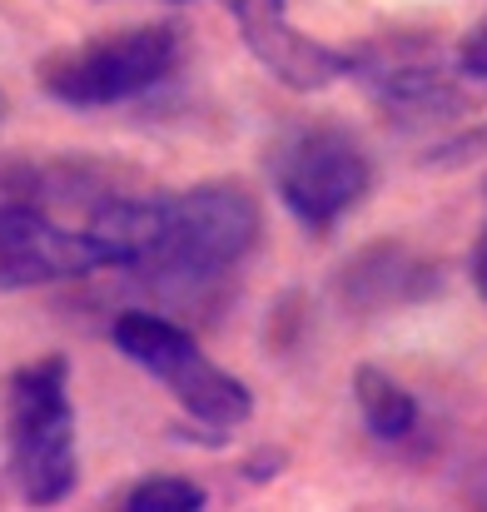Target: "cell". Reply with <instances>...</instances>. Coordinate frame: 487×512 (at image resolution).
I'll return each mask as SVG.
<instances>
[{
  "instance_id": "cell-1",
  "label": "cell",
  "mask_w": 487,
  "mask_h": 512,
  "mask_svg": "<svg viewBox=\"0 0 487 512\" xmlns=\"http://www.w3.org/2000/svg\"><path fill=\"white\" fill-rule=\"evenodd\" d=\"M85 229L110 269H135L164 294H194L259 244V204L244 184L209 179L179 194L100 199Z\"/></svg>"
},
{
  "instance_id": "cell-2",
  "label": "cell",
  "mask_w": 487,
  "mask_h": 512,
  "mask_svg": "<svg viewBox=\"0 0 487 512\" xmlns=\"http://www.w3.org/2000/svg\"><path fill=\"white\" fill-rule=\"evenodd\" d=\"M5 463H10V483L35 508H50L75 493V478H80L75 403H70V363L60 353L35 358L10 373Z\"/></svg>"
},
{
  "instance_id": "cell-3",
  "label": "cell",
  "mask_w": 487,
  "mask_h": 512,
  "mask_svg": "<svg viewBox=\"0 0 487 512\" xmlns=\"http://www.w3.org/2000/svg\"><path fill=\"white\" fill-rule=\"evenodd\" d=\"M179 50V30L164 20L125 25L115 35L50 55L40 65V90L70 110H110L164 85L179 65Z\"/></svg>"
},
{
  "instance_id": "cell-4",
  "label": "cell",
  "mask_w": 487,
  "mask_h": 512,
  "mask_svg": "<svg viewBox=\"0 0 487 512\" xmlns=\"http://www.w3.org/2000/svg\"><path fill=\"white\" fill-rule=\"evenodd\" d=\"M110 339H115V348H120L130 363H140L150 378H160L164 388H169V398H174L189 418H199L204 428L229 433V428H239V423L254 413L249 388H244L229 368H219V363L194 343L189 329L169 324L160 314L130 309V314L115 319Z\"/></svg>"
},
{
  "instance_id": "cell-5",
  "label": "cell",
  "mask_w": 487,
  "mask_h": 512,
  "mask_svg": "<svg viewBox=\"0 0 487 512\" xmlns=\"http://www.w3.org/2000/svg\"><path fill=\"white\" fill-rule=\"evenodd\" d=\"M274 189L284 209L304 229H328L338 224L373 184V165L363 145L343 125H304L289 140H279L274 160Z\"/></svg>"
},
{
  "instance_id": "cell-6",
  "label": "cell",
  "mask_w": 487,
  "mask_h": 512,
  "mask_svg": "<svg viewBox=\"0 0 487 512\" xmlns=\"http://www.w3.org/2000/svg\"><path fill=\"white\" fill-rule=\"evenodd\" d=\"M95 269H110V259L90 229H65L20 199L0 204V294L85 279Z\"/></svg>"
},
{
  "instance_id": "cell-7",
  "label": "cell",
  "mask_w": 487,
  "mask_h": 512,
  "mask_svg": "<svg viewBox=\"0 0 487 512\" xmlns=\"http://www.w3.org/2000/svg\"><path fill=\"white\" fill-rule=\"evenodd\" d=\"M348 75H358L363 90L383 100L398 120H448L463 110L453 70L423 40H378L348 55Z\"/></svg>"
},
{
  "instance_id": "cell-8",
  "label": "cell",
  "mask_w": 487,
  "mask_h": 512,
  "mask_svg": "<svg viewBox=\"0 0 487 512\" xmlns=\"http://www.w3.org/2000/svg\"><path fill=\"white\" fill-rule=\"evenodd\" d=\"M224 10L234 15L239 25V40L249 45V55L289 90H324L333 80L348 75V55L319 45L314 35L294 30L289 25V10L284 0H224Z\"/></svg>"
},
{
  "instance_id": "cell-9",
  "label": "cell",
  "mask_w": 487,
  "mask_h": 512,
  "mask_svg": "<svg viewBox=\"0 0 487 512\" xmlns=\"http://www.w3.org/2000/svg\"><path fill=\"white\" fill-rule=\"evenodd\" d=\"M338 289L358 309H393V304L428 299L438 289V274H433V264H423L403 244H373V249H363L358 259L343 264Z\"/></svg>"
},
{
  "instance_id": "cell-10",
  "label": "cell",
  "mask_w": 487,
  "mask_h": 512,
  "mask_svg": "<svg viewBox=\"0 0 487 512\" xmlns=\"http://www.w3.org/2000/svg\"><path fill=\"white\" fill-rule=\"evenodd\" d=\"M353 398H358V413H363L368 433L383 438V443H398L418 428V398L393 373H383L373 363H363L353 373Z\"/></svg>"
},
{
  "instance_id": "cell-11",
  "label": "cell",
  "mask_w": 487,
  "mask_h": 512,
  "mask_svg": "<svg viewBox=\"0 0 487 512\" xmlns=\"http://www.w3.org/2000/svg\"><path fill=\"white\" fill-rule=\"evenodd\" d=\"M209 503L199 483L189 478H145L125 493V508L130 512H199Z\"/></svg>"
},
{
  "instance_id": "cell-12",
  "label": "cell",
  "mask_w": 487,
  "mask_h": 512,
  "mask_svg": "<svg viewBox=\"0 0 487 512\" xmlns=\"http://www.w3.org/2000/svg\"><path fill=\"white\" fill-rule=\"evenodd\" d=\"M458 75L487 85V20H478V25L463 35V45H458Z\"/></svg>"
},
{
  "instance_id": "cell-13",
  "label": "cell",
  "mask_w": 487,
  "mask_h": 512,
  "mask_svg": "<svg viewBox=\"0 0 487 512\" xmlns=\"http://www.w3.org/2000/svg\"><path fill=\"white\" fill-rule=\"evenodd\" d=\"M473 289H478V299L487 304V229L478 234V244H473Z\"/></svg>"
},
{
  "instance_id": "cell-14",
  "label": "cell",
  "mask_w": 487,
  "mask_h": 512,
  "mask_svg": "<svg viewBox=\"0 0 487 512\" xmlns=\"http://www.w3.org/2000/svg\"><path fill=\"white\" fill-rule=\"evenodd\" d=\"M0 120H5V90H0Z\"/></svg>"
}]
</instances>
